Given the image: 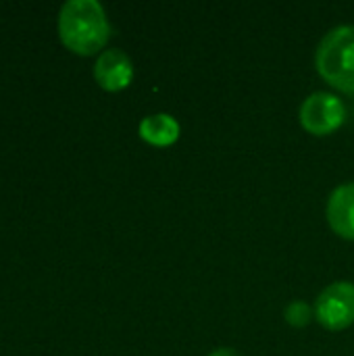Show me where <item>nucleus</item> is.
Segmentation results:
<instances>
[{
	"instance_id": "obj_1",
	"label": "nucleus",
	"mask_w": 354,
	"mask_h": 356,
	"mask_svg": "<svg viewBox=\"0 0 354 356\" xmlns=\"http://www.w3.org/2000/svg\"><path fill=\"white\" fill-rule=\"evenodd\" d=\"M61 42L75 54L90 56L98 52L111 35L104 8L96 0H69L58 13Z\"/></svg>"
},
{
	"instance_id": "obj_2",
	"label": "nucleus",
	"mask_w": 354,
	"mask_h": 356,
	"mask_svg": "<svg viewBox=\"0 0 354 356\" xmlns=\"http://www.w3.org/2000/svg\"><path fill=\"white\" fill-rule=\"evenodd\" d=\"M315 65L330 86L354 94V25H340L323 35Z\"/></svg>"
},
{
	"instance_id": "obj_3",
	"label": "nucleus",
	"mask_w": 354,
	"mask_h": 356,
	"mask_svg": "<svg viewBox=\"0 0 354 356\" xmlns=\"http://www.w3.org/2000/svg\"><path fill=\"white\" fill-rule=\"evenodd\" d=\"M346 121L344 102L330 92L311 94L300 106V123L313 136H328Z\"/></svg>"
},
{
	"instance_id": "obj_4",
	"label": "nucleus",
	"mask_w": 354,
	"mask_h": 356,
	"mask_svg": "<svg viewBox=\"0 0 354 356\" xmlns=\"http://www.w3.org/2000/svg\"><path fill=\"white\" fill-rule=\"evenodd\" d=\"M315 319L332 332H340L353 325L354 284L336 282L328 286L315 302Z\"/></svg>"
},
{
	"instance_id": "obj_5",
	"label": "nucleus",
	"mask_w": 354,
	"mask_h": 356,
	"mask_svg": "<svg viewBox=\"0 0 354 356\" xmlns=\"http://www.w3.org/2000/svg\"><path fill=\"white\" fill-rule=\"evenodd\" d=\"M94 77H96L98 86L102 90H106V92L125 90L131 83V77H134L131 58L119 48L104 50L96 60Z\"/></svg>"
},
{
	"instance_id": "obj_6",
	"label": "nucleus",
	"mask_w": 354,
	"mask_h": 356,
	"mask_svg": "<svg viewBox=\"0 0 354 356\" xmlns=\"http://www.w3.org/2000/svg\"><path fill=\"white\" fill-rule=\"evenodd\" d=\"M328 221L338 236L354 240V181L342 184L332 192L328 202Z\"/></svg>"
},
{
	"instance_id": "obj_7",
	"label": "nucleus",
	"mask_w": 354,
	"mask_h": 356,
	"mask_svg": "<svg viewBox=\"0 0 354 356\" xmlns=\"http://www.w3.org/2000/svg\"><path fill=\"white\" fill-rule=\"evenodd\" d=\"M140 136L152 146H171L179 138V123L167 113L148 115L140 121Z\"/></svg>"
},
{
	"instance_id": "obj_8",
	"label": "nucleus",
	"mask_w": 354,
	"mask_h": 356,
	"mask_svg": "<svg viewBox=\"0 0 354 356\" xmlns=\"http://www.w3.org/2000/svg\"><path fill=\"white\" fill-rule=\"evenodd\" d=\"M313 311L309 305L300 302V300H294L288 309H286V321L294 327H305L309 325V321L313 319Z\"/></svg>"
},
{
	"instance_id": "obj_9",
	"label": "nucleus",
	"mask_w": 354,
	"mask_h": 356,
	"mask_svg": "<svg viewBox=\"0 0 354 356\" xmlns=\"http://www.w3.org/2000/svg\"><path fill=\"white\" fill-rule=\"evenodd\" d=\"M209 356H242L238 355L236 350H232V348H217V350H213Z\"/></svg>"
}]
</instances>
